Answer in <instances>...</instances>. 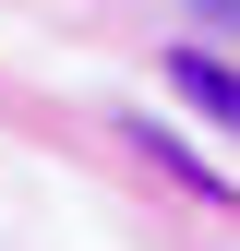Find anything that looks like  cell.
<instances>
[{
  "mask_svg": "<svg viewBox=\"0 0 240 251\" xmlns=\"http://www.w3.org/2000/svg\"><path fill=\"white\" fill-rule=\"evenodd\" d=\"M168 96H192L204 120H216V132H240V72H228V60H204V48H180V60H168Z\"/></svg>",
  "mask_w": 240,
  "mask_h": 251,
  "instance_id": "6da1fadb",
  "label": "cell"
},
{
  "mask_svg": "<svg viewBox=\"0 0 240 251\" xmlns=\"http://www.w3.org/2000/svg\"><path fill=\"white\" fill-rule=\"evenodd\" d=\"M192 12H204V24H228V36H240V0H192Z\"/></svg>",
  "mask_w": 240,
  "mask_h": 251,
  "instance_id": "7a4b0ae2",
  "label": "cell"
}]
</instances>
